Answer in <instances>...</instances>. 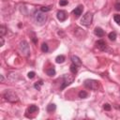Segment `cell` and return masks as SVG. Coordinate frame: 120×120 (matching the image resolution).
<instances>
[{"instance_id": "18", "label": "cell", "mask_w": 120, "mask_h": 120, "mask_svg": "<svg viewBox=\"0 0 120 120\" xmlns=\"http://www.w3.org/2000/svg\"><path fill=\"white\" fill-rule=\"evenodd\" d=\"M42 84H43V82H42V81H38V82H36V83L34 84V87H35V88H36L37 90H39Z\"/></svg>"}, {"instance_id": "28", "label": "cell", "mask_w": 120, "mask_h": 120, "mask_svg": "<svg viewBox=\"0 0 120 120\" xmlns=\"http://www.w3.org/2000/svg\"><path fill=\"white\" fill-rule=\"evenodd\" d=\"M0 40H1V45H0V46H3V45H4V39H3V37L0 38Z\"/></svg>"}, {"instance_id": "24", "label": "cell", "mask_w": 120, "mask_h": 120, "mask_svg": "<svg viewBox=\"0 0 120 120\" xmlns=\"http://www.w3.org/2000/svg\"><path fill=\"white\" fill-rule=\"evenodd\" d=\"M35 75H36V73H35L34 71H30V72H28V74H27V76H28L29 79H33V78L35 77Z\"/></svg>"}, {"instance_id": "6", "label": "cell", "mask_w": 120, "mask_h": 120, "mask_svg": "<svg viewBox=\"0 0 120 120\" xmlns=\"http://www.w3.org/2000/svg\"><path fill=\"white\" fill-rule=\"evenodd\" d=\"M19 49H20L21 52H22V54H24V55H28V54H29V52H30L29 45H28V43H27L26 41H24V40H23V41H22V42L20 43Z\"/></svg>"}, {"instance_id": "3", "label": "cell", "mask_w": 120, "mask_h": 120, "mask_svg": "<svg viewBox=\"0 0 120 120\" xmlns=\"http://www.w3.org/2000/svg\"><path fill=\"white\" fill-rule=\"evenodd\" d=\"M93 22V14L91 12H86L81 19V23L85 26H89Z\"/></svg>"}, {"instance_id": "8", "label": "cell", "mask_w": 120, "mask_h": 120, "mask_svg": "<svg viewBox=\"0 0 120 120\" xmlns=\"http://www.w3.org/2000/svg\"><path fill=\"white\" fill-rule=\"evenodd\" d=\"M67 18H68V13L65 10H59L57 12V19L60 22H64Z\"/></svg>"}, {"instance_id": "27", "label": "cell", "mask_w": 120, "mask_h": 120, "mask_svg": "<svg viewBox=\"0 0 120 120\" xmlns=\"http://www.w3.org/2000/svg\"><path fill=\"white\" fill-rule=\"evenodd\" d=\"M115 9L116 10H120V3H116L115 4Z\"/></svg>"}, {"instance_id": "7", "label": "cell", "mask_w": 120, "mask_h": 120, "mask_svg": "<svg viewBox=\"0 0 120 120\" xmlns=\"http://www.w3.org/2000/svg\"><path fill=\"white\" fill-rule=\"evenodd\" d=\"M96 46H97V48L99 49L100 51H105V50L107 49V43H106L104 40H102V39L98 40V41L96 42Z\"/></svg>"}, {"instance_id": "16", "label": "cell", "mask_w": 120, "mask_h": 120, "mask_svg": "<svg viewBox=\"0 0 120 120\" xmlns=\"http://www.w3.org/2000/svg\"><path fill=\"white\" fill-rule=\"evenodd\" d=\"M65 56L64 55H58L57 57H56V59H55V61H56V63H58V64H60V63H63L64 61H65Z\"/></svg>"}, {"instance_id": "14", "label": "cell", "mask_w": 120, "mask_h": 120, "mask_svg": "<svg viewBox=\"0 0 120 120\" xmlns=\"http://www.w3.org/2000/svg\"><path fill=\"white\" fill-rule=\"evenodd\" d=\"M70 71H71V73H73V74H75V73H77V71H78V67L75 65V64H71V66H70Z\"/></svg>"}, {"instance_id": "23", "label": "cell", "mask_w": 120, "mask_h": 120, "mask_svg": "<svg viewBox=\"0 0 120 120\" xmlns=\"http://www.w3.org/2000/svg\"><path fill=\"white\" fill-rule=\"evenodd\" d=\"M113 19H114L115 22H117V23L120 24V15H119V14H115L114 17H113Z\"/></svg>"}, {"instance_id": "21", "label": "cell", "mask_w": 120, "mask_h": 120, "mask_svg": "<svg viewBox=\"0 0 120 120\" xmlns=\"http://www.w3.org/2000/svg\"><path fill=\"white\" fill-rule=\"evenodd\" d=\"M48 50H49L48 45H47L46 43H43V44L41 45V51H42L43 52H48Z\"/></svg>"}, {"instance_id": "10", "label": "cell", "mask_w": 120, "mask_h": 120, "mask_svg": "<svg viewBox=\"0 0 120 120\" xmlns=\"http://www.w3.org/2000/svg\"><path fill=\"white\" fill-rule=\"evenodd\" d=\"M71 61H72V63L75 64L77 67H81V66H82V61H81V59H80L78 56H76V55H72V56H71Z\"/></svg>"}, {"instance_id": "29", "label": "cell", "mask_w": 120, "mask_h": 120, "mask_svg": "<svg viewBox=\"0 0 120 120\" xmlns=\"http://www.w3.org/2000/svg\"><path fill=\"white\" fill-rule=\"evenodd\" d=\"M4 81V77H3V75H1V82H3Z\"/></svg>"}, {"instance_id": "2", "label": "cell", "mask_w": 120, "mask_h": 120, "mask_svg": "<svg viewBox=\"0 0 120 120\" xmlns=\"http://www.w3.org/2000/svg\"><path fill=\"white\" fill-rule=\"evenodd\" d=\"M83 85L85 88L87 89H90V90H98V81H95V80H85L84 82H83Z\"/></svg>"}, {"instance_id": "15", "label": "cell", "mask_w": 120, "mask_h": 120, "mask_svg": "<svg viewBox=\"0 0 120 120\" xmlns=\"http://www.w3.org/2000/svg\"><path fill=\"white\" fill-rule=\"evenodd\" d=\"M46 72H47V74H48L49 76H54V75H55V70H54L53 68H48V69L46 70Z\"/></svg>"}, {"instance_id": "11", "label": "cell", "mask_w": 120, "mask_h": 120, "mask_svg": "<svg viewBox=\"0 0 120 120\" xmlns=\"http://www.w3.org/2000/svg\"><path fill=\"white\" fill-rule=\"evenodd\" d=\"M38 112V108L36 106V105H31L28 109H27V111H26V112H29V113H36V112Z\"/></svg>"}, {"instance_id": "1", "label": "cell", "mask_w": 120, "mask_h": 120, "mask_svg": "<svg viewBox=\"0 0 120 120\" xmlns=\"http://www.w3.org/2000/svg\"><path fill=\"white\" fill-rule=\"evenodd\" d=\"M3 97L5 98L6 100H8V102H11V103H14V102H17L19 100V98L17 96V94L13 91H10V90H8L4 93Z\"/></svg>"}, {"instance_id": "4", "label": "cell", "mask_w": 120, "mask_h": 120, "mask_svg": "<svg viewBox=\"0 0 120 120\" xmlns=\"http://www.w3.org/2000/svg\"><path fill=\"white\" fill-rule=\"evenodd\" d=\"M73 81H74V77H73L72 75L65 74L64 77H63V83H62L61 89H64L65 87H67L68 85H69L70 83H72Z\"/></svg>"}, {"instance_id": "5", "label": "cell", "mask_w": 120, "mask_h": 120, "mask_svg": "<svg viewBox=\"0 0 120 120\" xmlns=\"http://www.w3.org/2000/svg\"><path fill=\"white\" fill-rule=\"evenodd\" d=\"M35 20L38 24H43L46 22V15L42 11H37L35 13Z\"/></svg>"}, {"instance_id": "25", "label": "cell", "mask_w": 120, "mask_h": 120, "mask_svg": "<svg viewBox=\"0 0 120 120\" xmlns=\"http://www.w3.org/2000/svg\"><path fill=\"white\" fill-rule=\"evenodd\" d=\"M59 5L60 6H66V5H68V0H60Z\"/></svg>"}, {"instance_id": "17", "label": "cell", "mask_w": 120, "mask_h": 120, "mask_svg": "<svg viewBox=\"0 0 120 120\" xmlns=\"http://www.w3.org/2000/svg\"><path fill=\"white\" fill-rule=\"evenodd\" d=\"M6 33H7V28L4 25H1L0 26V37H4Z\"/></svg>"}, {"instance_id": "9", "label": "cell", "mask_w": 120, "mask_h": 120, "mask_svg": "<svg viewBox=\"0 0 120 120\" xmlns=\"http://www.w3.org/2000/svg\"><path fill=\"white\" fill-rule=\"evenodd\" d=\"M82 10H83V7H82V5H80V6H78V7L72 11V13L74 14V16H75L76 18H78V17H80V15H82Z\"/></svg>"}, {"instance_id": "12", "label": "cell", "mask_w": 120, "mask_h": 120, "mask_svg": "<svg viewBox=\"0 0 120 120\" xmlns=\"http://www.w3.org/2000/svg\"><path fill=\"white\" fill-rule=\"evenodd\" d=\"M94 32H95V35L98 37H103L104 36V31L100 27H96Z\"/></svg>"}, {"instance_id": "13", "label": "cell", "mask_w": 120, "mask_h": 120, "mask_svg": "<svg viewBox=\"0 0 120 120\" xmlns=\"http://www.w3.org/2000/svg\"><path fill=\"white\" fill-rule=\"evenodd\" d=\"M55 108H56L55 104H53V103H51V104H49V105H48V107H47V112H53V111L55 110Z\"/></svg>"}, {"instance_id": "19", "label": "cell", "mask_w": 120, "mask_h": 120, "mask_svg": "<svg viewBox=\"0 0 120 120\" xmlns=\"http://www.w3.org/2000/svg\"><path fill=\"white\" fill-rule=\"evenodd\" d=\"M87 96H88V94H87V92H85V91H81V92H79V97H80L81 98H87Z\"/></svg>"}, {"instance_id": "26", "label": "cell", "mask_w": 120, "mask_h": 120, "mask_svg": "<svg viewBox=\"0 0 120 120\" xmlns=\"http://www.w3.org/2000/svg\"><path fill=\"white\" fill-rule=\"evenodd\" d=\"M103 108H104L106 111H110V110H111V105H110V104H108V103H106V104H104Z\"/></svg>"}, {"instance_id": "20", "label": "cell", "mask_w": 120, "mask_h": 120, "mask_svg": "<svg viewBox=\"0 0 120 120\" xmlns=\"http://www.w3.org/2000/svg\"><path fill=\"white\" fill-rule=\"evenodd\" d=\"M109 38H110L111 40H115V38H116V34H115V32H111V33L109 34Z\"/></svg>"}, {"instance_id": "22", "label": "cell", "mask_w": 120, "mask_h": 120, "mask_svg": "<svg viewBox=\"0 0 120 120\" xmlns=\"http://www.w3.org/2000/svg\"><path fill=\"white\" fill-rule=\"evenodd\" d=\"M51 7H41L40 8V11H42V12H47V11H49V10H51Z\"/></svg>"}]
</instances>
